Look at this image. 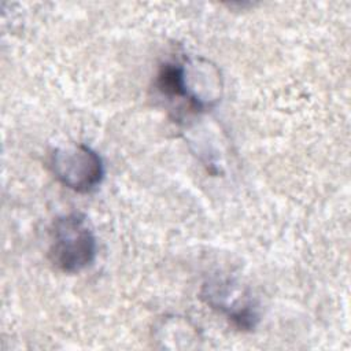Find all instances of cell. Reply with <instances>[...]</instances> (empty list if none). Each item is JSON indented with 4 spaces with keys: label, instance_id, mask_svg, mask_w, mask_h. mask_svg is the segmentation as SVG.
I'll list each match as a JSON object with an SVG mask.
<instances>
[{
    "label": "cell",
    "instance_id": "6da1fadb",
    "mask_svg": "<svg viewBox=\"0 0 351 351\" xmlns=\"http://www.w3.org/2000/svg\"><path fill=\"white\" fill-rule=\"evenodd\" d=\"M96 252L95 233L82 214L70 213L53 221L48 255L60 271L69 274L82 271L93 263Z\"/></svg>",
    "mask_w": 351,
    "mask_h": 351
},
{
    "label": "cell",
    "instance_id": "7a4b0ae2",
    "mask_svg": "<svg viewBox=\"0 0 351 351\" xmlns=\"http://www.w3.org/2000/svg\"><path fill=\"white\" fill-rule=\"evenodd\" d=\"M51 167L64 186L78 193L95 191L104 177L101 156L80 143L58 148L51 156Z\"/></svg>",
    "mask_w": 351,
    "mask_h": 351
},
{
    "label": "cell",
    "instance_id": "3957f363",
    "mask_svg": "<svg viewBox=\"0 0 351 351\" xmlns=\"http://www.w3.org/2000/svg\"><path fill=\"white\" fill-rule=\"evenodd\" d=\"M232 280H213L204 284L202 298L223 314L237 329L251 330L258 322V310L252 298Z\"/></svg>",
    "mask_w": 351,
    "mask_h": 351
}]
</instances>
